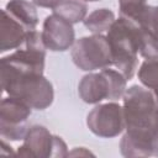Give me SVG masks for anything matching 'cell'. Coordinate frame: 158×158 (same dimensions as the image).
<instances>
[{
  "label": "cell",
  "mask_w": 158,
  "mask_h": 158,
  "mask_svg": "<svg viewBox=\"0 0 158 158\" xmlns=\"http://www.w3.org/2000/svg\"><path fill=\"white\" fill-rule=\"evenodd\" d=\"M1 147H2V148H1V153H2V154H9V156H10V154H15L14 151H12V147L9 146V144L5 142L4 138H2V142H1Z\"/></svg>",
  "instance_id": "cell-22"
},
{
  "label": "cell",
  "mask_w": 158,
  "mask_h": 158,
  "mask_svg": "<svg viewBox=\"0 0 158 158\" xmlns=\"http://www.w3.org/2000/svg\"><path fill=\"white\" fill-rule=\"evenodd\" d=\"M138 40L139 51L138 53L144 58H157L158 57V36L149 32L148 30L138 25Z\"/></svg>",
  "instance_id": "cell-15"
},
{
  "label": "cell",
  "mask_w": 158,
  "mask_h": 158,
  "mask_svg": "<svg viewBox=\"0 0 158 158\" xmlns=\"http://www.w3.org/2000/svg\"><path fill=\"white\" fill-rule=\"evenodd\" d=\"M147 7V0H118L120 15L127 17L135 22L138 21L139 16Z\"/></svg>",
  "instance_id": "cell-16"
},
{
  "label": "cell",
  "mask_w": 158,
  "mask_h": 158,
  "mask_svg": "<svg viewBox=\"0 0 158 158\" xmlns=\"http://www.w3.org/2000/svg\"><path fill=\"white\" fill-rule=\"evenodd\" d=\"M53 14L74 23L84 21L88 16V5L85 0H60L53 9Z\"/></svg>",
  "instance_id": "cell-13"
},
{
  "label": "cell",
  "mask_w": 158,
  "mask_h": 158,
  "mask_svg": "<svg viewBox=\"0 0 158 158\" xmlns=\"http://www.w3.org/2000/svg\"><path fill=\"white\" fill-rule=\"evenodd\" d=\"M32 2L36 5V6H40V7H46V9H54L59 2L60 0H32Z\"/></svg>",
  "instance_id": "cell-19"
},
{
  "label": "cell",
  "mask_w": 158,
  "mask_h": 158,
  "mask_svg": "<svg viewBox=\"0 0 158 158\" xmlns=\"http://www.w3.org/2000/svg\"><path fill=\"white\" fill-rule=\"evenodd\" d=\"M127 89V79L117 69L104 68L89 72L78 84V94L86 104H100L102 100L115 101L122 99Z\"/></svg>",
  "instance_id": "cell-3"
},
{
  "label": "cell",
  "mask_w": 158,
  "mask_h": 158,
  "mask_svg": "<svg viewBox=\"0 0 158 158\" xmlns=\"http://www.w3.org/2000/svg\"><path fill=\"white\" fill-rule=\"evenodd\" d=\"M70 57L73 63L84 72H94L112 65L110 43L104 35H91L75 40Z\"/></svg>",
  "instance_id": "cell-4"
},
{
  "label": "cell",
  "mask_w": 158,
  "mask_h": 158,
  "mask_svg": "<svg viewBox=\"0 0 158 158\" xmlns=\"http://www.w3.org/2000/svg\"><path fill=\"white\" fill-rule=\"evenodd\" d=\"M136 23L158 36V6L147 5Z\"/></svg>",
  "instance_id": "cell-17"
},
{
  "label": "cell",
  "mask_w": 158,
  "mask_h": 158,
  "mask_svg": "<svg viewBox=\"0 0 158 158\" xmlns=\"http://www.w3.org/2000/svg\"><path fill=\"white\" fill-rule=\"evenodd\" d=\"M77 154H79V156H81V154H84V156H93V153L90 151H86L84 147H77L72 152H69V156H77Z\"/></svg>",
  "instance_id": "cell-21"
},
{
  "label": "cell",
  "mask_w": 158,
  "mask_h": 158,
  "mask_svg": "<svg viewBox=\"0 0 158 158\" xmlns=\"http://www.w3.org/2000/svg\"><path fill=\"white\" fill-rule=\"evenodd\" d=\"M137 77L141 84L149 89L158 100V57L144 59L138 68Z\"/></svg>",
  "instance_id": "cell-14"
},
{
  "label": "cell",
  "mask_w": 158,
  "mask_h": 158,
  "mask_svg": "<svg viewBox=\"0 0 158 158\" xmlns=\"http://www.w3.org/2000/svg\"><path fill=\"white\" fill-rule=\"evenodd\" d=\"M86 126L98 137H117L126 130L123 107L115 101L96 104L86 115Z\"/></svg>",
  "instance_id": "cell-6"
},
{
  "label": "cell",
  "mask_w": 158,
  "mask_h": 158,
  "mask_svg": "<svg viewBox=\"0 0 158 158\" xmlns=\"http://www.w3.org/2000/svg\"><path fill=\"white\" fill-rule=\"evenodd\" d=\"M69 156L68 147L62 137L54 135V149H53V157H67Z\"/></svg>",
  "instance_id": "cell-18"
},
{
  "label": "cell",
  "mask_w": 158,
  "mask_h": 158,
  "mask_svg": "<svg viewBox=\"0 0 158 158\" xmlns=\"http://www.w3.org/2000/svg\"><path fill=\"white\" fill-rule=\"evenodd\" d=\"M115 14L112 10L102 7L96 9L93 12H90L83 21L84 26L89 32L93 35H102L104 32H107L112 23L115 22Z\"/></svg>",
  "instance_id": "cell-12"
},
{
  "label": "cell",
  "mask_w": 158,
  "mask_h": 158,
  "mask_svg": "<svg viewBox=\"0 0 158 158\" xmlns=\"http://www.w3.org/2000/svg\"><path fill=\"white\" fill-rule=\"evenodd\" d=\"M31 107L19 98L7 96L0 105V135L4 139L23 141L30 128L27 120Z\"/></svg>",
  "instance_id": "cell-5"
},
{
  "label": "cell",
  "mask_w": 158,
  "mask_h": 158,
  "mask_svg": "<svg viewBox=\"0 0 158 158\" xmlns=\"http://www.w3.org/2000/svg\"><path fill=\"white\" fill-rule=\"evenodd\" d=\"M111 54L112 65L130 80L138 68V25L123 16L115 20L106 35Z\"/></svg>",
  "instance_id": "cell-1"
},
{
  "label": "cell",
  "mask_w": 158,
  "mask_h": 158,
  "mask_svg": "<svg viewBox=\"0 0 158 158\" xmlns=\"http://www.w3.org/2000/svg\"><path fill=\"white\" fill-rule=\"evenodd\" d=\"M126 131H154L158 128V100L141 85L126 89L122 96Z\"/></svg>",
  "instance_id": "cell-2"
},
{
  "label": "cell",
  "mask_w": 158,
  "mask_h": 158,
  "mask_svg": "<svg viewBox=\"0 0 158 158\" xmlns=\"http://www.w3.org/2000/svg\"><path fill=\"white\" fill-rule=\"evenodd\" d=\"M28 31L15 20L5 9L1 11L0 23V52L17 49L25 43Z\"/></svg>",
  "instance_id": "cell-9"
},
{
  "label": "cell",
  "mask_w": 158,
  "mask_h": 158,
  "mask_svg": "<svg viewBox=\"0 0 158 158\" xmlns=\"http://www.w3.org/2000/svg\"><path fill=\"white\" fill-rule=\"evenodd\" d=\"M152 157H158V128L154 131L152 138Z\"/></svg>",
  "instance_id": "cell-20"
},
{
  "label": "cell",
  "mask_w": 158,
  "mask_h": 158,
  "mask_svg": "<svg viewBox=\"0 0 158 158\" xmlns=\"http://www.w3.org/2000/svg\"><path fill=\"white\" fill-rule=\"evenodd\" d=\"M54 135L42 125L31 126L23 138L22 146L17 149V156L27 158H49L53 157Z\"/></svg>",
  "instance_id": "cell-8"
},
{
  "label": "cell",
  "mask_w": 158,
  "mask_h": 158,
  "mask_svg": "<svg viewBox=\"0 0 158 158\" xmlns=\"http://www.w3.org/2000/svg\"><path fill=\"white\" fill-rule=\"evenodd\" d=\"M41 33L47 49L52 52H65L75 42L73 23L56 14L48 15L44 19Z\"/></svg>",
  "instance_id": "cell-7"
},
{
  "label": "cell",
  "mask_w": 158,
  "mask_h": 158,
  "mask_svg": "<svg viewBox=\"0 0 158 158\" xmlns=\"http://www.w3.org/2000/svg\"><path fill=\"white\" fill-rule=\"evenodd\" d=\"M5 10L27 31L36 30L38 25V15L32 2L27 0H10L6 4Z\"/></svg>",
  "instance_id": "cell-11"
},
{
  "label": "cell",
  "mask_w": 158,
  "mask_h": 158,
  "mask_svg": "<svg viewBox=\"0 0 158 158\" xmlns=\"http://www.w3.org/2000/svg\"><path fill=\"white\" fill-rule=\"evenodd\" d=\"M154 131H126L120 141L121 154L123 157H152Z\"/></svg>",
  "instance_id": "cell-10"
}]
</instances>
